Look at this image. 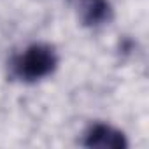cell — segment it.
<instances>
[{
    "instance_id": "cell-1",
    "label": "cell",
    "mask_w": 149,
    "mask_h": 149,
    "mask_svg": "<svg viewBox=\"0 0 149 149\" xmlns=\"http://www.w3.org/2000/svg\"><path fill=\"white\" fill-rule=\"evenodd\" d=\"M58 65L56 51L47 44H33L14 60V74L21 81H39L54 72Z\"/></svg>"
},
{
    "instance_id": "cell-2",
    "label": "cell",
    "mask_w": 149,
    "mask_h": 149,
    "mask_svg": "<svg viewBox=\"0 0 149 149\" xmlns=\"http://www.w3.org/2000/svg\"><path fill=\"white\" fill-rule=\"evenodd\" d=\"M84 146L95 147V149H126L128 142H126L123 132H119L109 125L97 123L88 130V133L84 137Z\"/></svg>"
},
{
    "instance_id": "cell-3",
    "label": "cell",
    "mask_w": 149,
    "mask_h": 149,
    "mask_svg": "<svg viewBox=\"0 0 149 149\" xmlns=\"http://www.w3.org/2000/svg\"><path fill=\"white\" fill-rule=\"evenodd\" d=\"M76 9L84 26H100L112 16L109 0H76Z\"/></svg>"
}]
</instances>
